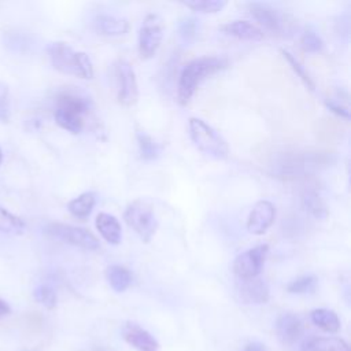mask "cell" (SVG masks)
I'll return each instance as SVG.
<instances>
[{"label": "cell", "instance_id": "obj_1", "mask_svg": "<svg viewBox=\"0 0 351 351\" xmlns=\"http://www.w3.org/2000/svg\"><path fill=\"white\" fill-rule=\"evenodd\" d=\"M228 62L218 56H199L184 64L177 82V101L185 107L200 84L213 74L223 70Z\"/></svg>", "mask_w": 351, "mask_h": 351}, {"label": "cell", "instance_id": "obj_2", "mask_svg": "<svg viewBox=\"0 0 351 351\" xmlns=\"http://www.w3.org/2000/svg\"><path fill=\"white\" fill-rule=\"evenodd\" d=\"M47 52L53 69L63 74L82 80L93 78V64L88 53L75 51L64 41H55L47 47Z\"/></svg>", "mask_w": 351, "mask_h": 351}, {"label": "cell", "instance_id": "obj_3", "mask_svg": "<svg viewBox=\"0 0 351 351\" xmlns=\"http://www.w3.org/2000/svg\"><path fill=\"white\" fill-rule=\"evenodd\" d=\"M89 108L88 97L75 92H63L56 97L53 118L62 129L78 134L84 129V117Z\"/></svg>", "mask_w": 351, "mask_h": 351}, {"label": "cell", "instance_id": "obj_4", "mask_svg": "<svg viewBox=\"0 0 351 351\" xmlns=\"http://www.w3.org/2000/svg\"><path fill=\"white\" fill-rule=\"evenodd\" d=\"M188 130L193 145L206 156L217 160H222L229 156V145L226 140L203 119L196 117L189 118Z\"/></svg>", "mask_w": 351, "mask_h": 351}, {"label": "cell", "instance_id": "obj_5", "mask_svg": "<svg viewBox=\"0 0 351 351\" xmlns=\"http://www.w3.org/2000/svg\"><path fill=\"white\" fill-rule=\"evenodd\" d=\"M250 15L269 33L288 36L295 29V21L281 10L269 3L252 1L247 4Z\"/></svg>", "mask_w": 351, "mask_h": 351}, {"label": "cell", "instance_id": "obj_6", "mask_svg": "<svg viewBox=\"0 0 351 351\" xmlns=\"http://www.w3.org/2000/svg\"><path fill=\"white\" fill-rule=\"evenodd\" d=\"M126 225L144 241L149 243L158 230V218L149 203L136 199L123 211Z\"/></svg>", "mask_w": 351, "mask_h": 351}, {"label": "cell", "instance_id": "obj_7", "mask_svg": "<svg viewBox=\"0 0 351 351\" xmlns=\"http://www.w3.org/2000/svg\"><path fill=\"white\" fill-rule=\"evenodd\" d=\"M45 233L48 236H51L52 239L80 247L82 250L96 251L99 248L97 237L90 230H88L85 228H80V226H74V225H69V223L52 222V223L47 225Z\"/></svg>", "mask_w": 351, "mask_h": 351}, {"label": "cell", "instance_id": "obj_8", "mask_svg": "<svg viewBox=\"0 0 351 351\" xmlns=\"http://www.w3.org/2000/svg\"><path fill=\"white\" fill-rule=\"evenodd\" d=\"M163 40V25L158 15L148 14L140 29L137 37V51L143 60L151 59L156 55Z\"/></svg>", "mask_w": 351, "mask_h": 351}, {"label": "cell", "instance_id": "obj_9", "mask_svg": "<svg viewBox=\"0 0 351 351\" xmlns=\"http://www.w3.org/2000/svg\"><path fill=\"white\" fill-rule=\"evenodd\" d=\"M117 100L123 107H132L138 99V86L134 70L126 59H118L114 67Z\"/></svg>", "mask_w": 351, "mask_h": 351}, {"label": "cell", "instance_id": "obj_10", "mask_svg": "<svg viewBox=\"0 0 351 351\" xmlns=\"http://www.w3.org/2000/svg\"><path fill=\"white\" fill-rule=\"evenodd\" d=\"M269 254L267 244H258L239 254L232 265L233 273L239 280L256 278L263 269V263Z\"/></svg>", "mask_w": 351, "mask_h": 351}, {"label": "cell", "instance_id": "obj_11", "mask_svg": "<svg viewBox=\"0 0 351 351\" xmlns=\"http://www.w3.org/2000/svg\"><path fill=\"white\" fill-rule=\"evenodd\" d=\"M328 160L324 159V155L318 154H292L291 156H284L276 165V173L282 177H298L302 174L308 173L313 169L319 167L321 165L326 163Z\"/></svg>", "mask_w": 351, "mask_h": 351}, {"label": "cell", "instance_id": "obj_12", "mask_svg": "<svg viewBox=\"0 0 351 351\" xmlns=\"http://www.w3.org/2000/svg\"><path fill=\"white\" fill-rule=\"evenodd\" d=\"M276 207L269 200H259L254 204L247 218V230L251 234L261 236L274 223Z\"/></svg>", "mask_w": 351, "mask_h": 351}, {"label": "cell", "instance_id": "obj_13", "mask_svg": "<svg viewBox=\"0 0 351 351\" xmlns=\"http://www.w3.org/2000/svg\"><path fill=\"white\" fill-rule=\"evenodd\" d=\"M122 336L132 347L138 351H159V344L154 336L137 324L128 322L122 328Z\"/></svg>", "mask_w": 351, "mask_h": 351}, {"label": "cell", "instance_id": "obj_14", "mask_svg": "<svg viewBox=\"0 0 351 351\" xmlns=\"http://www.w3.org/2000/svg\"><path fill=\"white\" fill-rule=\"evenodd\" d=\"M239 293L245 303H252V304L266 303L270 296L267 284L258 277L251 280H240Z\"/></svg>", "mask_w": 351, "mask_h": 351}, {"label": "cell", "instance_id": "obj_15", "mask_svg": "<svg viewBox=\"0 0 351 351\" xmlns=\"http://www.w3.org/2000/svg\"><path fill=\"white\" fill-rule=\"evenodd\" d=\"M303 330L302 321L292 313H282L276 321V332L284 344L295 343Z\"/></svg>", "mask_w": 351, "mask_h": 351}, {"label": "cell", "instance_id": "obj_16", "mask_svg": "<svg viewBox=\"0 0 351 351\" xmlns=\"http://www.w3.org/2000/svg\"><path fill=\"white\" fill-rule=\"evenodd\" d=\"M221 30L228 36L245 41H259L265 36L263 30L259 29L256 25L241 19L225 23L223 26H221Z\"/></svg>", "mask_w": 351, "mask_h": 351}, {"label": "cell", "instance_id": "obj_17", "mask_svg": "<svg viewBox=\"0 0 351 351\" xmlns=\"http://www.w3.org/2000/svg\"><path fill=\"white\" fill-rule=\"evenodd\" d=\"M96 229L100 236L110 244L117 245L121 243L122 239V228L117 217L108 213H99L95 221Z\"/></svg>", "mask_w": 351, "mask_h": 351}, {"label": "cell", "instance_id": "obj_18", "mask_svg": "<svg viewBox=\"0 0 351 351\" xmlns=\"http://www.w3.org/2000/svg\"><path fill=\"white\" fill-rule=\"evenodd\" d=\"M93 23L96 30L104 36H122L129 30V22L125 18L108 14L97 15Z\"/></svg>", "mask_w": 351, "mask_h": 351}, {"label": "cell", "instance_id": "obj_19", "mask_svg": "<svg viewBox=\"0 0 351 351\" xmlns=\"http://www.w3.org/2000/svg\"><path fill=\"white\" fill-rule=\"evenodd\" d=\"M96 204V195L93 192H84L67 203L69 213L80 219L88 218Z\"/></svg>", "mask_w": 351, "mask_h": 351}, {"label": "cell", "instance_id": "obj_20", "mask_svg": "<svg viewBox=\"0 0 351 351\" xmlns=\"http://www.w3.org/2000/svg\"><path fill=\"white\" fill-rule=\"evenodd\" d=\"M300 351H348V346L339 337H311L303 343Z\"/></svg>", "mask_w": 351, "mask_h": 351}, {"label": "cell", "instance_id": "obj_21", "mask_svg": "<svg viewBox=\"0 0 351 351\" xmlns=\"http://www.w3.org/2000/svg\"><path fill=\"white\" fill-rule=\"evenodd\" d=\"M106 278L110 284V287L115 291V292H123L126 291L132 281H133V276L132 273L121 266V265H111L106 269Z\"/></svg>", "mask_w": 351, "mask_h": 351}, {"label": "cell", "instance_id": "obj_22", "mask_svg": "<svg viewBox=\"0 0 351 351\" xmlns=\"http://www.w3.org/2000/svg\"><path fill=\"white\" fill-rule=\"evenodd\" d=\"M302 204L317 219H325L328 217V208L315 189L306 188L302 192Z\"/></svg>", "mask_w": 351, "mask_h": 351}, {"label": "cell", "instance_id": "obj_23", "mask_svg": "<svg viewBox=\"0 0 351 351\" xmlns=\"http://www.w3.org/2000/svg\"><path fill=\"white\" fill-rule=\"evenodd\" d=\"M310 318L314 325L321 328L325 332L335 333L340 329V319L337 314L328 308H315L311 311Z\"/></svg>", "mask_w": 351, "mask_h": 351}, {"label": "cell", "instance_id": "obj_24", "mask_svg": "<svg viewBox=\"0 0 351 351\" xmlns=\"http://www.w3.org/2000/svg\"><path fill=\"white\" fill-rule=\"evenodd\" d=\"M25 230H26L25 221L0 206V233L22 234L25 233Z\"/></svg>", "mask_w": 351, "mask_h": 351}, {"label": "cell", "instance_id": "obj_25", "mask_svg": "<svg viewBox=\"0 0 351 351\" xmlns=\"http://www.w3.org/2000/svg\"><path fill=\"white\" fill-rule=\"evenodd\" d=\"M280 52H281L282 58L288 62V64H289V67L293 70V73H295V74L300 78V81L304 84V86H306L308 90L314 92V90H315V84H314L313 78L310 77L308 71H307V70L304 69V66L299 62V59H298L293 53H291L288 49L281 48Z\"/></svg>", "mask_w": 351, "mask_h": 351}, {"label": "cell", "instance_id": "obj_26", "mask_svg": "<svg viewBox=\"0 0 351 351\" xmlns=\"http://www.w3.org/2000/svg\"><path fill=\"white\" fill-rule=\"evenodd\" d=\"M137 145H138V152L140 156L145 160H152L156 159L160 154V147L159 144L145 132H138L137 133Z\"/></svg>", "mask_w": 351, "mask_h": 351}, {"label": "cell", "instance_id": "obj_27", "mask_svg": "<svg viewBox=\"0 0 351 351\" xmlns=\"http://www.w3.org/2000/svg\"><path fill=\"white\" fill-rule=\"evenodd\" d=\"M178 36L184 45H192L199 36V22L196 18L186 16L178 23Z\"/></svg>", "mask_w": 351, "mask_h": 351}, {"label": "cell", "instance_id": "obj_28", "mask_svg": "<svg viewBox=\"0 0 351 351\" xmlns=\"http://www.w3.org/2000/svg\"><path fill=\"white\" fill-rule=\"evenodd\" d=\"M182 4L196 12L217 14L225 8L226 0H191V1H182Z\"/></svg>", "mask_w": 351, "mask_h": 351}, {"label": "cell", "instance_id": "obj_29", "mask_svg": "<svg viewBox=\"0 0 351 351\" xmlns=\"http://www.w3.org/2000/svg\"><path fill=\"white\" fill-rule=\"evenodd\" d=\"M317 284H318V280L315 276L304 274V276H300V277L295 278L293 281H291L287 285V291L289 293H298V295L311 293L317 288Z\"/></svg>", "mask_w": 351, "mask_h": 351}, {"label": "cell", "instance_id": "obj_30", "mask_svg": "<svg viewBox=\"0 0 351 351\" xmlns=\"http://www.w3.org/2000/svg\"><path fill=\"white\" fill-rule=\"evenodd\" d=\"M300 47L310 53L321 52L324 49V40L315 30L306 29L300 36Z\"/></svg>", "mask_w": 351, "mask_h": 351}, {"label": "cell", "instance_id": "obj_31", "mask_svg": "<svg viewBox=\"0 0 351 351\" xmlns=\"http://www.w3.org/2000/svg\"><path fill=\"white\" fill-rule=\"evenodd\" d=\"M34 298L47 308H53L58 303V295L52 285L41 284L34 289Z\"/></svg>", "mask_w": 351, "mask_h": 351}, {"label": "cell", "instance_id": "obj_32", "mask_svg": "<svg viewBox=\"0 0 351 351\" xmlns=\"http://www.w3.org/2000/svg\"><path fill=\"white\" fill-rule=\"evenodd\" d=\"M11 118L10 88L5 82H0V122H8Z\"/></svg>", "mask_w": 351, "mask_h": 351}, {"label": "cell", "instance_id": "obj_33", "mask_svg": "<svg viewBox=\"0 0 351 351\" xmlns=\"http://www.w3.org/2000/svg\"><path fill=\"white\" fill-rule=\"evenodd\" d=\"M325 106H326L332 112H335L337 117L344 118V119H350V112H348V107H347V106L340 104V103L336 101L335 99L326 100V101H325Z\"/></svg>", "mask_w": 351, "mask_h": 351}, {"label": "cell", "instance_id": "obj_34", "mask_svg": "<svg viewBox=\"0 0 351 351\" xmlns=\"http://www.w3.org/2000/svg\"><path fill=\"white\" fill-rule=\"evenodd\" d=\"M243 351H266V347H265V344H262V343L254 341V343L247 344Z\"/></svg>", "mask_w": 351, "mask_h": 351}, {"label": "cell", "instance_id": "obj_35", "mask_svg": "<svg viewBox=\"0 0 351 351\" xmlns=\"http://www.w3.org/2000/svg\"><path fill=\"white\" fill-rule=\"evenodd\" d=\"M10 313H11V307L8 306V303L5 300H3L0 298V317H4L7 314H10Z\"/></svg>", "mask_w": 351, "mask_h": 351}, {"label": "cell", "instance_id": "obj_36", "mask_svg": "<svg viewBox=\"0 0 351 351\" xmlns=\"http://www.w3.org/2000/svg\"><path fill=\"white\" fill-rule=\"evenodd\" d=\"M1 160H3V152H1V148H0V163H1Z\"/></svg>", "mask_w": 351, "mask_h": 351}]
</instances>
